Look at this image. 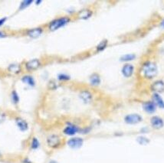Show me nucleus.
I'll return each mask as SVG.
<instances>
[{
	"label": "nucleus",
	"mask_w": 164,
	"mask_h": 163,
	"mask_svg": "<svg viewBox=\"0 0 164 163\" xmlns=\"http://www.w3.org/2000/svg\"><path fill=\"white\" fill-rule=\"evenodd\" d=\"M157 73H158V67L154 62L147 61L142 64L140 74L145 79H153L157 75Z\"/></svg>",
	"instance_id": "f257e3e1"
},
{
	"label": "nucleus",
	"mask_w": 164,
	"mask_h": 163,
	"mask_svg": "<svg viewBox=\"0 0 164 163\" xmlns=\"http://www.w3.org/2000/svg\"><path fill=\"white\" fill-rule=\"evenodd\" d=\"M70 21H71V18L68 16H62V17L58 18L49 23L48 28L51 32H55L56 30L59 29L60 28L64 27L65 25L68 24Z\"/></svg>",
	"instance_id": "f03ea898"
},
{
	"label": "nucleus",
	"mask_w": 164,
	"mask_h": 163,
	"mask_svg": "<svg viewBox=\"0 0 164 163\" xmlns=\"http://www.w3.org/2000/svg\"><path fill=\"white\" fill-rule=\"evenodd\" d=\"M124 120L127 124H137L143 120V118L139 114H132L125 116Z\"/></svg>",
	"instance_id": "7ed1b4c3"
},
{
	"label": "nucleus",
	"mask_w": 164,
	"mask_h": 163,
	"mask_svg": "<svg viewBox=\"0 0 164 163\" xmlns=\"http://www.w3.org/2000/svg\"><path fill=\"white\" fill-rule=\"evenodd\" d=\"M134 65H133L132 64H130V63H126L123 66V67H122V74L125 77H127V78L132 77L133 74H134Z\"/></svg>",
	"instance_id": "20e7f679"
},
{
	"label": "nucleus",
	"mask_w": 164,
	"mask_h": 163,
	"mask_svg": "<svg viewBox=\"0 0 164 163\" xmlns=\"http://www.w3.org/2000/svg\"><path fill=\"white\" fill-rule=\"evenodd\" d=\"M150 89L153 94H160L164 91V81L162 80H159L153 82L151 84Z\"/></svg>",
	"instance_id": "39448f33"
},
{
	"label": "nucleus",
	"mask_w": 164,
	"mask_h": 163,
	"mask_svg": "<svg viewBox=\"0 0 164 163\" xmlns=\"http://www.w3.org/2000/svg\"><path fill=\"white\" fill-rule=\"evenodd\" d=\"M47 142L48 146L52 147V148H56V147H58V146L60 145V143H61V139H60L59 136H57V135L53 134V135H51V136L48 137Z\"/></svg>",
	"instance_id": "423d86ee"
},
{
	"label": "nucleus",
	"mask_w": 164,
	"mask_h": 163,
	"mask_svg": "<svg viewBox=\"0 0 164 163\" xmlns=\"http://www.w3.org/2000/svg\"><path fill=\"white\" fill-rule=\"evenodd\" d=\"M150 123H151V126L153 128L157 129H159L163 128L164 126V122L163 120V119L157 116H153L150 119Z\"/></svg>",
	"instance_id": "0eeeda50"
},
{
	"label": "nucleus",
	"mask_w": 164,
	"mask_h": 163,
	"mask_svg": "<svg viewBox=\"0 0 164 163\" xmlns=\"http://www.w3.org/2000/svg\"><path fill=\"white\" fill-rule=\"evenodd\" d=\"M41 66V61L38 59H32L26 62L25 67L28 71H33L38 69Z\"/></svg>",
	"instance_id": "6e6552de"
},
{
	"label": "nucleus",
	"mask_w": 164,
	"mask_h": 163,
	"mask_svg": "<svg viewBox=\"0 0 164 163\" xmlns=\"http://www.w3.org/2000/svg\"><path fill=\"white\" fill-rule=\"evenodd\" d=\"M92 14H93V11H91L90 9H83L77 13V17L79 19H87L91 16Z\"/></svg>",
	"instance_id": "1a4fd4ad"
},
{
	"label": "nucleus",
	"mask_w": 164,
	"mask_h": 163,
	"mask_svg": "<svg viewBox=\"0 0 164 163\" xmlns=\"http://www.w3.org/2000/svg\"><path fill=\"white\" fill-rule=\"evenodd\" d=\"M143 108L147 114H153L157 110V106L153 101H147L143 104Z\"/></svg>",
	"instance_id": "9d476101"
},
{
	"label": "nucleus",
	"mask_w": 164,
	"mask_h": 163,
	"mask_svg": "<svg viewBox=\"0 0 164 163\" xmlns=\"http://www.w3.org/2000/svg\"><path fill=\"white\" fill-rule=\"evenodd\" d=\"M67 144L70 147L73 148H80L83 144V139L81 138H78V137H75V138L71 139L67 142Z\"/></svg>",
	"instance_id": "9b49d317"
},
{
	"label": "nucleus",
	"mask_w": 164,
	"mask_h": 163,
	"mask_svg": "<svg viewBox=\"0 0 164 163\" xmlns=\"http://www.w3.org/2000/svg\"><path fill=\"white\" fill-rule=\"evenodd\" d=\"M152 98H153V102L154 103L156 106L159 108L164 109V100L159 94H153Z\"/></svg>",
	"instance_id": "f8f14e48"
},
{
	"label": "nucleus",
	"mask_w": 164,
	"mask_h": 163,
	"mask_svg": "<svg viewBox=\"0 0 164 163\" xmlns=\"http://www.w3.org/2000/svg\"><path fill=\"white\" fill-rule=\"evenodd\" d=\"M43 30L42 28H32V29L28 30L27 32L28 35L31 38H35L39 37L40 35H42Z\"/></svg>",
	"instance_id": "ddd939ff"
},
{
	"label": "nucleus",
	"mask_w": 164,
	"mask_h": 163,
	"mask_svg": "<svg viewBox=\"0 0 164 163\" xmlns=\"http://www.w3.org/2000/svg\"><path fill=\"white\" fill-rule=\"evenodd\" d=\"M80 98L85 102V103H89L92 100V94L87 90H83L80 93Z\"/></svg>",
	"instance_id": "4468645a"
},
{
	"label": "nucleus",
	"mask_w": 164,
	"mask_h": 163,
	"mask_svg": "<svg viewBox=\"0 0 164 163\" xmlns=\"http://www.w3.org/2000/svg\"><path fill=\"white\" fill-rule=\"evenodd\" d=\"M90 83L92 86H97L101 84V77L100 75L97 73H95L90 77Z\"/></svg>",
	"instance_id": "2eb2a0df"
},
{
	"label": "nucleus",
	"mask_w": 164,
	"mask_h": 163,
	"mask_svg": "<svg viewBox=\"0 0 164 163\" xmlns=\"http://www.w3.org/2000/svg\"><path fill=\"white\" fill-rule=\"evenodd\" d=\"M77 131H78V129H77V126H73V125L67 126V127L64 129V133H65V134L68 135V136H73V135H75Z\"/></svg>",
	"instance_id": "dca6fc26"
},
{
	"label": "nucleus",
	"mask_w": 164,
	"mask_h": 163,
	"mask_svg": "<svg viewBox=\"0 0 164 163\" xmlns=\"http://www.w3.org/2000/svg\"><path fill=\"white\" fill-rule=\"evenodd\" d=\"M8 70L13 74H19L21 71V66L18 64H10L8 67Z\"/></svg>",
	"instance_id": "f3484780"
},
{
	"label": "nucleus",
	"mask_w": 164,
	"mask_h": 163,
	"mask_svg": "<svg viewBox=\"0 0 164 163\" xmlns=\"http://www.w3.org/2000/svg\"><path fill=\"white\" fill-rule=\"evenodd\" d=\"M135 58H136V55L134 54H127L120 57V61L123 62H128L134 61Z\"/></svg>",
	"instance_id": "a211bd4d"
},
{
	"label": "nucleus",
	"mask_w": 164,
	"mask_h": 163,
	"mask_svg": "<svg viewBox=\"0 0 164 163\" xmlns=\"http://www.w3.org/2000/svg\"><path fill=\"white\" fill-rule=\"evenodd\" d=\"M16 123H17L18 126L19 127L21 130H26L28 129L27 123H26L25 120H23L22 119L18 118L17 119H16Z\"/></svg>",
	"instance_id": "6ab92c4d"
},
{
	"label": "nucleus",
	"mask_w": 164,
	"mask_h": 163,
	"mask_svg": "<svg viewBox=\"0 0 164 163\" xmlns=\"http://www.w3.org/2000/svg\"><path fill=\"white\" fill-rule=\"evenodd\" d=\"M22 81L25 82V84H28L29 86H34L35 85V81L33 79V77L29 76V75L24 76L22 77Z\"/></svg>",
	"instance_id": "aec40b11"
},
{
	"label": "nucleus",
	"mask_w": 164,
	"mask_h": 163,
	"mask_svg": "<svg viewBox=\"0 0 164 163\" xmlns=\"http://www.w3.org/2000/svg\"><path fill=\"white\" fill-rule=\"evenodd\" d=\"M107 40L104 39L101 41V42H100L99 44L97 45V46L96 47V50H97V51H101L103 50H104L106 48V47L107 46Z\"/></svg>",
	"instance_id": "412c9836"
},
{
	"label": "nucleus",
	"mask_w": 164,
	"mask_h": 163,
	"mask_svg": "<svg viewBox=\"0 0 164 163\" xmlns=\"http://www.w3.org/2000/svg\"><path fill=\"white\" fill-rule=\"evenodd\" d=\"M137 142L139 143L140 145H147L149 143V140L147 137H144V136H139L137 138Z\"/></svg>",
	"instance_id": "4be33fe9"
},
{
	"label": "nucleus",
	"mask_w": 164,
	"mask_h": 163,
	"mask_svg": "<svg viewBox=\"0 0 164 163\" xmlns=\"http://www.w3.org/2000/svg\"><path fill=\"white\" fill-rule=\"evenodd\" d=\"M58 78L59 81H69L70 80L69 76L65 74H60L58 76Z\"/></svg>",
	"instance_id": "5701e85b"
},
{
	"label": "nucleus",
	"mask_w": 164,
	"mask_h": 163,
	"mask_svg": "<svg viewBox=\"0 0 164 163\" xmlns=\"http://www.w3.org/2000/svg\"><path fill=\"white\" fill-rule=\"evenodd\" d=\"M32 3V0H25V1H23L22 3H21V5H20V9H22L24 8L27 7L28 5L31 4V3Z\"/></svg>",
	"instance_id": "b1692460"
},
{
	"label": "nucleus",
	"mask_w": 164,
	"mask_h": 163,
	"mask_svg": "<svg viewBox=\"0 0 164 163\" xmlns=\"http://www.w3.org/2000/svg\"><path fill=\"white\" fill-rule=\"evenodd\" d=\"M12 98H13V102L15 103V104H17L18 102H19V96H18L17 93L15 91V90H13V93H12Z\"/></svg>",
	"instance_id": "393cba45"
},
{
	"label": "nucleus",
	"mask_w": 164,
	"mask_h": 163,
	"mask_svg": "<svg viewBox=\"0 0 164 163\" xmlns=\"http://www.w3.org/2000/svg\"><path fill=\"white\" fill-rule=\"evenodd\" d=\"M38 145H39V143H38V141L37 139H33L32 142V148H37L38 147Z\"/></svg>",
	"instance_id": "a878e982"
},
{
	"label": "nucleus",
	"mask_w": 164,
	"mask_h": 163,
	"mask_svg": "<svg viewBox=\"0 0 164 163\" xmlns=\"http://www.w3.org/2000/svg\"><path fill=\"white\" fill-rule=\"evenodd\" d=\"M48 87L52 90L55 89V88L57 87V84H56V82H55V81H51L49 82V84H48Z\"/></svg>",
	"instance_id": "bb28decb"
},
{
	"label": "nucleus",
	"mask_w": 164,
	"mask_h": 163,
	"mask_svg": "<svg viewBox=\"0 0 164 163\" xmlns=\"http://www.w3.org/2000/svg\"><path fill=\"white\" fill-rule=\"evenodd\" d=\"M5 115H4V114H0V123H2V122L3 121V120H4V119H5Z\"/></svg>",
	"instance_id": "cd10ccee"
},
{
	"label": "nucleus",
	"mask_w": 164,
	"mask_h": 163,
	"mask_svg": "<svg viewBox=\"0 0 164 163\" xmlns=\"http://www.w3.org/2000/svg\"><path fill=\"white\" fill-rule=\"evenodd\" d=\"M5 20H6V18H1V19H0V26L3 25V23L5 22Z\"/></svg>",
	"instance_id": "c85d7f7f"
},
{
	"label": "nucleus",
	"mask_w": 164,
	"mask_h": 163,
	"mask_svg": "<svg viewBox=\"0 0 164 163\" xmlns=\"http://www.w3.org/2000/svg\"><path fill=\"white\" fill-rule=\"evenodd\" d=\"M159 26H160L161 28H164V18L161 21V22L159 24Z\"/></svg>",
	"instance_id": "c756f323"
},
{
	"label": "nucleus",
	"mask_w": 164,
	"mask_h": 163,
	"mask_svg": "<svg viewBox=\"0 0 164 163\" xmlns=\"http://www.w3.org/2000/svg\"><path fill=\"white\" fill-rule=\"evenodd\" d=\"M6 36V35H5V33L3 32H0V38H4Z\"/></svg>",
	"instance_id": "7c9ffc66"
},
{
	"label": "nucleus",
	"mask_w": 164,
	"mask_h": 163,
	"mask_svg": "<svg viewBox=\"0 0 164 163\" xmlns=\"http://www.w3.org/2000/svg\"><path fill=\"white\" fill-rule=\"evenodd\" d=\"M49 163H58L57 162H55V161H52V162H50Z\"/></svg>",
	"instance_id": "2f4dec72"
}]
</instances>
